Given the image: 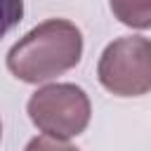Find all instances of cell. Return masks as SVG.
Segmentation results:
<instances>
[{
    "label": "cell",
    "mask_w": 151,
    "mask_h": 151,
    "mask_svg": "<svg viewBox=\"0 0 151 151\" xmlns=\"http://www.w3.org/2000/svg\"><path fill=\"white\" fill-rule=\"evenodd\" d=\"M83 57V33L68 19H47L7 52V68L21 83H47L71 71Z\"/></svg>",
    "instance_id": "1"
},
{
    "label": "cell",
    "mask_w": 151,
    "mask_h": 151,
    "mask_svg": "<svg viewBox=\"0 0 151 151\" xmlns=\"http://www.w3.org/2000/svg\"><path fill=\"white\" fill-rule=\"evenodd\" d=\"M31 123L52 139L68 142L90 125L92 106L83 87L73 83H52L38 87L26 104Z\"/></svg>",
    "instance_id": "2"
},
{
    "label": "cell",
    "mask_w": 151,
    "mask_h": 151,
    "mask_svg": "<svg viewBox=\"0 0 151 151\" xmlns=\"http://www.w3.org/2000/svg\"><path fill=\"white\" fill-rule=\"evenodd\" d=\"M97 78L116 97L151 92V38L123 35L109 42L97 64Z\"/></svg>",
    "instance_id": "3"
},
{
    "label": "cell",
    "mask_w": 151,
    "mask_h": 151,
    "mask_svg": "<svg viewBox=\"0 0 151 151\" xmlns=\"http://www.w3.org/2000/svg\"><path fill=\"white\" fill-rule=\"evenodd\" d=\"M113 17L130 28H151V0H109Z\"/></svg>",
    "instance_id": "4"
},
{
    "label": "cell",
    "mask_w": 151,
    "mask_h": 151,
    "mask_svg": "<svg viewBox=\"0 0 151 151\" xmlns=\"http://www.w3.org/2000/svg\"><path fill=\"white\" fill-rule=\"evenodd\" d=\"M24 0H0V40L21 21Z\"/></svg>",
    "instance_id": "5"
},
{
    "label": "cell",
    "mask_w": 151,
    "mask_h": 151,
    "mask_svg": "<svg viewBox=\"0 0 151 151\" xmlns=\"http://www.w3.org/2000/svg\"><path fill=\"white\" fill-rule=\"evenodd\" d=\"M24 151H80V149H76L68 142H59V139H52V137L40 134V137H33L26 144Z\"/></svg>",
    "instance_id": "6"
},
{
    "label": "cell",
    "mask_w": 151,
    "mask_h": 151,
    "mask_svg": "<svg viewBox=\"0 0 151 151\" xmlns=\"http://www.w3.org/2000/svg\"><path fill=\"white\" fill-rule=\"evenodd\" d=\"M0 139H2V123H0Z\"/></svg>",
    "instance_id": "7"
}]
</instances>
